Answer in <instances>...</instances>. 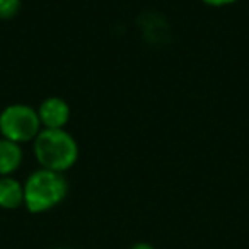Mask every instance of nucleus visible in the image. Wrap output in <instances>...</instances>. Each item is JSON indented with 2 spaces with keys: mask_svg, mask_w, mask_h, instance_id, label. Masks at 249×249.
<instances>
[{
  "mask_svg": "<svg viewBox=\"0 0 249 249\" xmlns=\"http://www.w3.org/2000/svg\"><path fill=\"white\" fill-rule=\"evenodd\" d=\"M35 154L43 169L63 173L75 164L79 157V147L73 137L63 128H45L35 139Z\"/></svg>",
  "mask_w": 249,
  "mask_h": 249,
  "instance_id": "1",
  "label": "nucleus"
},
{
  "mask_svg": "<svg viewBox=\"0 0 249 249\" xmlns=\"http://www.w3.org/2000/svg\"><path fill=\"white\" fill-rule=\"evenodd\" d=\"M69 191V183L62 173L39 169L24 184V205L31 213L48 212L60 205Z\"/></svg>",
  "mask_w": 249,
  "mask_h": 249,
  "instance_id": "2",
  "label": "nucleus"
},
{
  "mask_svg": "<svg viewBox=\"0 0 249 249\" xmlns=\"http://www.w3.org/2000/svg\"><path fill=\"white\" fill-rule=\"evenodd\" d=\"M41 128L38 111L26 104H11L0 113V132L16 143L36 139Z\"/></svg>",
  "mask_w": 249,
  "mask_h": 249,
  "instance_id": "3",
  "label": "nucleus"
},
{
  "mask_svg": "<svg viewBox=\"0 0 249 249\" xmlns=\"http://www.w3.org/2000/svg\"><path fill=\"white\" fill-rule=\"evenodd\" d=\"M41 124L50 130H60L67 124L70 118V106L62 97H48L41 103L38 109Z\"/></svg>",
  "mask_w": 249,
  "mask_h": 249,
  "instance_id": "4",
  "label": "nucleus"
},
{
  "mask_svg": "<svg viewBox=\"0 0 249 249\" xmlns=\"http://www.w3.org/2000/svg\"><path fill=\"white\" fill-rule=\"evenodd\" d=\"M22 203H24V186L14 178H0V207L5 210H14Z\"/></svg>",
  "mask_w": 249,
  "mask_h": 249,
  "instance_id": "5",
  "label": "nucleus"
},
{
  "mask_svg": "<svg viewBox=\"0 0 249 249\" xmlns=\"http://www.w3.org/2000/svg\"><path fill=\"white\" fill-rule=\"evenodd\" d=\"M22 160V152L19 143L7 139H0V178L14 173Z\"/></svg>",
  "mask_w": 249,
  "mask_h": 249,
  "instance_id": "6",
  "label": "nucleus"
},
{
  "mask_svg": "<svg viewBox=\"0 0 249 249\" xmlns=\"http://www.w3.org/2000/svg\"><path fill=\"white\" fill-rule=\"evenodd\" d=\"M21 9V0H0V19H12Z\"/></svg>",
  "mask_w": 249,
  "mask_h": 249,
  "instance_id": "7",
  "label": "nucleus"
},
{
  "mask_svg": "<svg viewBox=\"0 0 249 249\" xmlns=\"http://www.w3.org/2000/svg\"><path fill=\"white\" fill-rule=\"evenodd\" d=\"M201 2H205L207 5H212V7H222V5L234 4L237 0H201Z\"/></svg>",
  "mask_w": 249,
  "mask_h": 249,
  "instance_id": "8",
  "label": "nucleus"
},
{
  "mask_svg": "<svg viewBox=\"0 0 249 249\" xmlns=\"http://www.w3.org/2000/svg\"><path fill=\"white\" fill-rule=\"evenodd\" d=\"M130 249H156L152 244H149V242H137V244H133Z\"/></svg>",
  "mask_w": 249,
  "mask_h": 249,
  "instance_id": "9",
  "label": "nucleus"
}]
</instances>
